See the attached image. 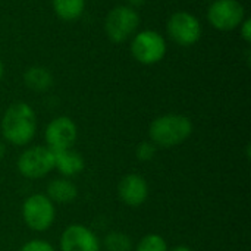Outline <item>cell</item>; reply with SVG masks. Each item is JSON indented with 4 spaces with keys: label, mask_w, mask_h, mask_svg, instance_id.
<instances>
[{
    "label": "cell",
    "mask_w": 251,
    "mask_h": 251,
    "mask_svg": "<svg viewBox=\"0 0 251 251\" xmlns=\"http://www.w3.org/2000/svg\"><path fill=\"white\" fill-rule=\"evenodd\" d=\"M3 138L12 146H26L37 132V116L34 109L24 101L10 104L0 124Z\"/></svg>",
    "instance_id": "cell-1"
},
{
    "label": "cell",
    "mask_w": 251,
    "mask_h": 251,
    "mask_svg": "<svg viewBox=\"0 0 251 251\" xmlns=\"http://www.w3.org/2000/svg\"><path fill=\"white\" fill-rule=\"evenodd\" d=\"M193 134V122L188 116L168 113L156 118L149 128L150 141L159 149H172L185 143Z\"/></svg>",
    "instance_id": "cell-2"
},
{
    "label": "cell",
    "mask_w": 251,
    "mask_h": 251,
    "mask_svg": "<svg viewBox=\"0 0 251 251\" xmlns=\"http://www.w3.org/2000/svg\"><path fill=\"white\" fill-rule=\"evenodd\" d=\"M22 219L29 229L35 232H46L51 228L56 219L54 203L46 194H31L24 200Z\"/></svg>",
    "instance_id": "cell-3"
},
{
    "label": "cell",
    "mask_w": 251,
    "mask_h": 251,
    "mask_svg": "<svg viewBox=\"0 0 251 251\" xmlns=\"http://www.w3.org/2000/svg\"><path fill=\"white\" fill-rule=\"evenodd\" d=\"M16 168L26 179L44 178L54 169V151L47 146H31L19 154Z\"/></svg>",
    "instance_id": "cell-4"
},
{
    "label": "cell",
    "mask_w": 251,
    "mask_h": 251,
    "mask_svg": "<svg viewBox=\"0 0 251 251\" xmlns=\"http://www.w3.org/2000/svg\"><path fill=\"white\" fill-rule=\"evenodd\" d=\"M140 25V16L131 6L113 7L104 21V31L113 43H122L129 38Z\"/></svg>",
    "instance_id": "cell-5"
},
{
    "label": "cell",
    "mask_w": 251,
    "mask_h": 251,
    "mask_svg": "<svg viewBox=\"0 0 251 251\" xmlns=\"http://www.w3.org/2000/svg\"><path fill=\"white\" fill-rule=\"evenodd\" d=\"M131 53L134 59L140 63L154 65L165 57L166 41L159 32L153 29H146L134 37L131 43Z\"/></svg>",
    "instance_id": "cell-6"
},
{
    "label": "cell",
    "mask_w": 251,
    "mask_h": 251,
    "mask_svg": "<svg viewBox=\"0 0 251 251\" xmlns=\"http://www.w3.org/2000/svg\"><path fill=\"white\" fill-rule=\"evenodd\" d=\"M207 19L219 31H232L246 19V10L238 0H213L207 10Z\"/></svg>",
    "instance_id": "cell-7"
},
{
    "label": "cell",
    "mask_w": 251,
    "mask_h": 251,
    "mask_svg": "<svg viewBox=\"0 0 251 251\" xmlns=\"http://www.w3.org/2000/svg\"><path fill=\"white\" fill-rule=\"evenodd\" d=\"M169 37L179 46L188 47L196 44L201 37V24L190 12L181 10L174 13L166 25Z\"/></svg>",
    "instance_id": "cell-8"
},
{
    "label": "cell",
    "mask_w": 251,
    "mask_h": 251,
    "mask_svg": "<svg viewBox=\"0 0 251 251\" xmlns=\"http://www.w3.org/2000/svg\"><path fill=\"white\" fill-rule=\"evenodd\" d=\"M78 138V128L75 122L68 116H57L49 122L44 131L46 146L51 151L72 149Z\"/></svg>",
    "instance_id": "cell-9"
},
{
    "label": "cell",
    "mask_w": 251,
    "mask_h": 251,
    "mask_svg": "<svg viewBox=\"0 0 251 251\" xmlns=\"http://www.w3.org/2000/svg\"><path fill=\"white\" fill-rule=\"evenodd\" d=\"M60 251H100V240L82 224L66 226L59 240Z\"/></svg>",
    "instance_id": "cell-10"
},
{
    "label": "cell",
    "mask_w": 251,
    "mask_h": 251,
    "mask_svg": "<svg viewBox=\"0 0 251 251\" xmlns=\"http://www.w3.org/2000/svg\"><path fill=\"white\" fill-rule=\"evenodd\" d=\"M119 200L128 207H140L149 199V184L140 174H128L118 184Z\"/></svg>",
    "instance_id": "cell-11"
},
{
    "label": "cell",
    "mask_w": 251,
    "mask_h": 251,
    "mask_svg": "<svg viewBox=\"0 0 251 251\" xmlns=\"http://www.w3.org/2000/svg\"><path fill=\"white\" fill-rule=\"evenodd\" d=\"M85 168V160L81 153L74 149H65L54 151V169L63 178H72L79 175Z\"/></svg>",
    "instance_id": "cell-12"
},
{
    "label": "cell",
    "mask_w": 251,
    "mask_h": 251,
    "mask_svg": "<svg viewBox=\"0 0 251 251\" xmlns=\"http://www.w3.org/2000/svg\"><path fill=\"white\" fill-rule=\"evenodd\" d=\"M46 196L53 203L68 204L78 197V188L69 178H56L47 184Z\"/></svg>",
    "instance_id": "cell-13"
},
{
    "label": "cell",
    "mask_w": 251,
    "mask_h": 251,
    "mask_svg": "<svg viewBox=\"0 0 251 251\" xmlns=\"http://www.w3.org/2000/svg\"><path fill=\"white\" fill-rule=\"evenodd\" d=\"M24 82L32 91L43 93L53 85V75L44 66H31L24 74Z\"/></svg>",
    "instance_id": "cell-14"
},
{
    "label": "cell",
    "mask_w": 251,
    "mask_h": 251,
    "mask_svg": "<svg viewBox=\"0 0 251 251\" xmlns=\"http://www.w3.org/2000/svg\"><path fill=\"white\" fill-rule=\"evenodd\" d=\"M54 13L62 21L78 19L85 9V0H51Z\"/></svg>",
    "instance_id": "cell-15"
},
{
    "label": "cell",
    "mask_w": 251,
    "mask_h": 251,
    "mask_svg": "<svg viewBox=\"0 0 251 251\" xmlns=\"http://www.w3.org/2000/svg\"><path fill=\"white\" fill-rule=\"evenodd\" d=\"M106 251H132V240L128 234L119 232V231H112L109 232L104 240H103Z\"/></svg>",
    "instance_id": "cell-16"
},
{
    "label": "cell",
    "mask_w": 251,
    "mask_h": 251,
    "mask_svg": "<svg viewBox=\"0 0 251 251\" xmlns=\"http://www.w3.org/2000/svg\"><path fill=\"white\" fill-rule=\"evenodd\" d=\"M166 240L159 234H147L144 235L138 244L135 246V251H168Z\"/></svg>",
    "instance_id": "cell-17"
},
{
    "label": "cell",
    "mask_w": 251,
    "mask_h": 251,
    "mask_svg": "<svg viewBox=\"0 0 251 251\" xmlns=\"http://www.w3.org/2000/svg\"><path fill=\"white\" fill-rule=\"evenodd\" d=\"M157 153V147L151 141H141L135 149V156L140 162H151Z\"/></svg>",
    "instance_id": "cell-18"
},
{
    "label": "cell",
    "mask_w": 251,
    "mask_h": 251,
    "mask_svg": "<svg viewBox=\"0 0 251 251\" xmlns=\"http://www.w3.org/2000/svg\"><path fill=\"white\" fill-rule=\"evenodd\" d=\"M19 251H56L54 247L44 240H29L21 246Z\"/></svg>",
    "instance_id": "cell-19"
},
{
    "label": "cell",
    "mask_w": 251,
    "mask_h": 251,
    "mask_svg": "<svg viewBox=\"0 0 251 251\" xmlns=\"http://www.w3.org/2000/svg\"><path fill=\"white\" fill-rule=\"evenodd\" d=\"M241 37L246 43H251V19H244L240 25Z\"/></svg>",
    "instance_id": "cell-20"
},
{
    "label": "cell",
    "mask_w": 251,
    "mask_h": 251,
    "mask_svg": "<svg viewBox=\"0 0 251 251\" xmlns=\"http://www.w3.org/2000/svg\"><path fill=\"white\" fill-rule=\"evenodd\" d=\"M168 251H193L188 246H184V244H179V246H175V247H172L171 250Z\"/></svg>",
    "instance_id": "cell-21"
},
{
    "label": "cell",
    "mask_w": 251,
    "mask_h": 251,
    "mask_svg": "<svg viewBox=\"0 0 251 251\" xmlns=\"http://www.w3.org/2000/svg\"><path fill=\"white\" fill-rule=\"evenodd\" d=\"M4 154H6V146H4V143L0 141V160L4 157Z\"/></svg>",
    "instance_id": "cell-22"
},
{
    "label": "cell",
    "mask_w": 251,
    "mask_h": 251,
    "mask_svg": "<svg viewBox=\"0 0 251 251\" xmlns=\"http://www.w3.org/2000/svg\"><path fill=\"white\" fill-rule=\"evenodd\" d=\"M128 3L131 4V7H134V6H140V4H143V3H144V0H128Z\"/></svg>",
    "instance_id": "cell-23"
},
{
    "label": "cell",
    "mask_w": 251,
    "mask_h": 251,
    "mask_svg": "<svg viewBox=\"0 0 251 251\" xmlns=\"http://www.w3.org/2000/svg\"><path fill=\"white\" fill-rule=\"evenodd\" d=\"M3 75H4V66H3L1 60H0V79L3 78Z\"/></svg>",
    "instance_id": "cell-24"
},
{
    "label": "cell",
    "mask_w": 251,
    "mask_h": 251,
    "mask_svg": "<svg viewBox=\"0 0 251 251\" xmlns=\"http://www.w3.org/2000/svg\"><path fill=\"white\" fill-rule=\"evenodd\" d=\"M210 1H213V0H210Z\"/></svg>",
    "instance_id": "cell-25"
}]
</instances>
